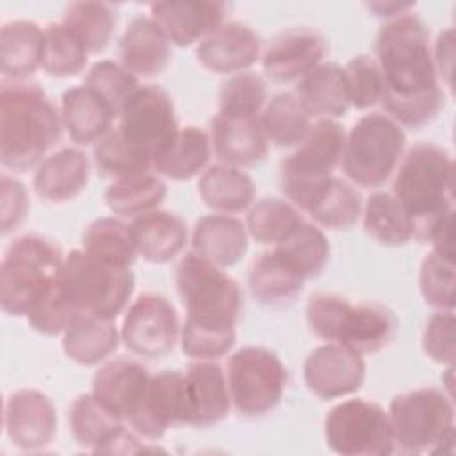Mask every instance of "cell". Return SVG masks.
<instances>
[{"mask_svg": "<svg viewBox=\"0 0 456 456\" xmlns=\"http://www.w3.org/2000/svg\"><path fill=\"white\" fill-rule=\"evenodd\" d=\"M454 258L429 251L419 271V289L424 301L436 310H454L456 305Z\"/></svg>", "mask_w": 456, "mask_h": 456, "instance_id": "48", "label": "cell"}, {"mask_svg": "<svg viewBox=\"0 0 456 456\" xmlns=\"http://www.w3.org/2000/svg\"><path fill=\"white\" fill-rule=\"evenodd\" d=\"M383 77L381 107L399 126L419 130L436 119L445 94L436 75L429 30L411 11L390 18L376 37Z\"/></svg>", "mask_w": 456, "mask_h": 456, "instance_id": "1", "label": "cell"}, {"mask_svg": "<svg viewBox=\"0 0 456 456\" xmlns=\"http://www.w3.org/2000/svg\"><path fill=\"white\" fill-rule=\"evenodd\" d=\"M116 128L153 159V153L178 130L173 98L160 86H139L123 105Z\"/></svg>", "mask_w": 456, "mask_h": 456, "instance_id": "13", "label": "cell"}, {"mask_svg": "<svg viewBox=\"0 0 456 456\" xmlns=\"http://www.w3.org/2000/svg\"><path fill=\"white\" fill-rule=\"evenodd\" d=\"M93 162L102 176L112 180L135 173L153 171L151 153L132 144L118 128H112L100 142L94 144Z\"/></svg>", "mask_w": 456, "mask_h": 456, "instance_id": "44", "label": "cell"}, {"mask_svg": "<svg viewBox=\"0 0 456 456\" xmlns=\"http://www.w3.org/2000/svg\"><path fill=\"white\" fill-rule=\"evenodd\" d=\"M258 119L267 141L278 148H296L314 125L306 105L289 91L271 96Z\"/></svg>", "mask_w": 456, "mask_h": 456, "instance_id": "36", "label": "cell"}, {"mask_svg": "<svg viewBox=\"0 0 456 456\" xmlns=\"http://www.w3.org/2000/svg\"><path fill=\"white\" fill-rule=\"evenodd\" d=\"M210 141L219 162L240 169L264 162L269 153V141L258 118L217 112L210 121Z\"/></svg>", "mask_w": 456, "mask_h": 456, "instance_id": "24", "label": "cell"}, {"mask_svg": "<svg viewBox=\"0 0 456 456\" xmlns=\"http://www.w3.org/2000/svg\"><path fill=\"white\" fill-rule=\"evenodd\" d=\"M167 196V185L157 173L144 171L116 178L105 189V205L121 217H139L157 210Z\"/></svg>", "mask_w": 456, "mask_h": 456, "instance_id": "37", "label": "cell"}, {"mask_svg": "<svg viewBox=\"0 0 456 456\" xmlns=\"http://www.w3.org/2000/svg\"><path fill=\"white\" fill-rule=\"evenodd\" d=\"M404 148V128L385 112H369L346 134L340 166L353 185L378 189L394 176Z\"/></svg>", "mask_w": 456, "mask_h": 456, "instance_id": "7", "label": "cell"}, {"mask_svg": "<svg viewBox=\"0 0 456 456\" xmlns=\"http://www.w3.org/2000/svg\"><path fill=\"white\" fill-rule=\"evenodd\" d=\"M365 233L381 246H404L413 239V226L401 201L387 191H376L362 208Z\"/></svg>", "mask_w": 456, "mask_h": 456, "instance_id": "39", "label": "cell"}, {"mask_svg": "<svg viewBox=\"0 0 456 456\" xmlns=\"http://www.w3.org/2000/svg\"><path fill=\"white\" fill-rule=\"evenodd\" d=\"M121 342V331L114 321L94 315H78L62 333L64 354L84 367L105 362Z\"/></svg>", "mask_w": 456, "mask_h": 456, "instance_id": "35", "label": "cell"}, {"mask_svg": "<svg viewBox=\"0 0 456 456\" xmlns=\"http://www.w3.org/2000/svg\"><path fill=\"white\" fill-rule=\"evenodd\" d=\"M64 264L62 249L36 233L16 237L0 265V306L7 315L27 317L53 287Z\"/></svg>", "mask_w": 456, "mask_h": 456, "instance_id": "4", "label": "cell"}, {"mask_svg": "<svg viewBox=\"0 0 456 456\" xmlns=\"http://www.w3.org/2000/svg\"><path fill=\"white\" fill-rule=\"evenodd\" d=\"M265 80L251 71L230 75L219 89V110L221 114L239 118H260L267 103Z\"/></svg>", "mask_w": 456, "mask_h": 456, "instance_id": "46", "label": "cell"}, {"mask_svg": "<svg viewBox=\"0 0 456 456\" xmlns=\"http://www.w3.org/2000/svg\"><path fill=\"white\" fill-rule=\"evenodd\" d=\"M30 210V198L25 183L14 176L2 175L0 178V224L2 233L20 228Z\"/></svg>", "mask_w": 456, "mask_h": 456, "instance_id": "53", "label": "cell"}, {"mask_svg": "<svg viewBox=\"0 0 456 456\" xmlns=\"http://www.w3.org/2000/svg\"><path fill=\"white\" fill-rule=\"evenodd\" d=\"M233 408L248 419L271 413L281 401L289 374L280 356L262 346L237 349L226 365Z\"/></svg>", "mask_w": 456, "mask_h": 456, "instance_id": "9", "label": "cell"}, {"mask_svg": "<svg viewBox=\"0 0 456 456\" xmlns=\"http://www.w3.org/2000/svg\"><path fill=\"white\" fill-rule=\"evenodd\" d=\"M454 310H436L426 322L422 331V349L433 362L452 367L456 358L454 349Z\"/></svg>", "mask_w": 456, "mask_h": 456, "instance_id": "52", "label": "cell"}, {"mask_svg": "<svg viewBox=\"0 0 456 456\" xmlns=\"http://www.w3.org/2000/svg\"><path fill=\"white\" fill-rule=\"evenodd\" d=\"M84 86L93 89L118 118L126 100L137 91L141 84L139 78H135L121 66V62L103 59L87 69Z\"/></svg>", "mask_w": 456, "mask_h": 456, "instance_id": "47", "label": "cell"}, {"mask_svg": "<svg viewBox=\"0 0 456 456\" xmlns=\"http://www.w3.org/2000/svg\"><path fill=\"white\" fill-rule=\"evenodd\" d=\"M189 424L185 372L166 369L150 376L144 399L128 426L144 440L157 442L173 426Z\"/></svg>", "mask_w": 456, "mask_h": 456, "instance_id": "14", "label": "cell"}, {"mask_svg": "<svg viewBox=\"0 0 456 456\" xmlns=\"http://www.w3.org/2000/svg\"><path fill=\"white\" fill-rule=\"evenodd\" d=\"M116 9L105 2H73L64 12L61 23L75 32L89 53H102L116 28Z\"/></svg>", "mask_w": 456, "mask_h": 456, "instance_id": "43", "label": "cell"}, {"mask_svg": "<svg viewBox=\"0 0 456 456\" xmlns=\"http://www.w3.org/2000/svg\"><path fill=\"white\" fill-rule=\"evenodd\" d=\"M189 426L208 428L224 420L232 410L226 370L216 360H194L185 370Z\"/></svg>", "mask_w": 456, "mask_h": 456, "instance_id": "23", "label": "cell"}, {"mask_svg": "<svg viewBox=\"0 0 456 456\" xmlns=\"http://www.w3.org/2000/svg\"><path fill=\"white\" fill-rule=\"evenodd\" d=\"M43 28L30 20H11L0 28V71L5 80H28L41 68Z\"/></svg>", "mask_w": 456, "mask_h": 456, "instance_id": "34", "label": "cell"}, {"mask_svg": "<svg viewBox=\"0 0 456 456\" xmlns=\"http://www.w3.org/2000/svg\"><path fill=\"white\" fill-rule=\"evenodd\" d=\"M235 328H210L183 322L180 331V346L185 356L192 360H217L235 346Z\"/></svg>", "mask_w": 456, "mask_h": 456, "instance_id": "50", "label": "cell"}, {"mask_svg": "<svg viewBox=\"0 0 456 456\" xmlns=\"http://www.w3.org/2000/svg\"><path fill=\"white\" fill-rule=\"evenodd\" d=\"M274 248L297 267L305 280L317 278L330 260V242L324 232L317 224L306 221Z\"/></svg>", "mask_w": 456, "mask_h": 456, "instance_id": "45", "label": "cell"}, {"mask_svg": "<svg viewBox=\"0 0 456 456\" xmlns=\"http://www.w3.org/2000/svg\"><path fill=\"white\" fill-rule=\"evenodd\" d=\"M137 255L150 264H167L185 248L189 232L185 221L167 210H151L130 223Z\"/></svg>", "mask_w": 456, "mask_h": 456, "instance_id": "31", "label": "cell"}, {"mask_svg": "<svg viewBox=\"0 0 456 456\" xmlns=\"http://www.w3.org/2000/svg\"><path fill=\"white\" fill-rule=\"evenodd\" d=\"M370 11L376 12V16H385V18H395L403 12H408L413 9V4H397V2H378V4H369L367 5Z\"/></svg>", "mask_w": 456, "mask_h": 456, "instance_id": "56", "label": "cell"}, {"mask_svg": "<svg viewBox=\"0 0 456 456\" xmlns=\"http://www.w3.org/2000/svg\"><path fill=\"white\" fill-rule=\"evenodd\" d=\"M326 37L308 27L278 32L262 50V68L271 80L294 82L324 62Z\"/></svg>", "mask_w": 456, "mask_h": 456, "instance_id": "18", "label": "cell"}, {"mask_svg": "<svg viewBox=\"0 0 456 456\" xmlns=\"http://www.w3.org/2000/svg\"><path fill=\"white\" fill-rule=\"evenodd\" d=\"M305 276L276 248L258 255L248 273L251 296L264 306L283 308L292 305L305 289Z\"/></svg>", "mask_w": 456, "mask_h": 456, "instance_id": "28", "label": "cell"}, {"mask_svg": "<svg viewBox=\"0 0 456 456\" xmlns=\"http://www.w3.org/2000/svg\"><path fill=\"white\" fill-rule=\"evenodd\" d=\"M404 207L413 239L426 242L435 224L454 210V160L433 142L411 146L401 159L390 191Z\"/></svg>", "mask_w": 456, "mask_h": 456, "instance_id": "3", "label": "cell"}, {"mask_svg": "<svg viewBox=\"0 0 456 456\" xmlns=\"http://www.w3.org/2000/svg\"><path fill=\"white\" fill-rule=\"evenodd\" d=\"M119 331L121 342L130 353L146 360H159L175 349L182 326L167 297L142 292L126 306Z\"/></svg>", "mask_w": 456, "mask_h": 456, "instance_id": "11", "label": "cell"}, {"mask_svg": "<svg viewBox=\"0 0 456 456\" xmlns=\"http://www.w3.org/2000/svg\"><path fill=\"white\" fill-rule=\"evenodd\" d=\"M296 94L317 119H338L347 114L351 102L344 66L321 62L297 80Z\"/></svg>", "mask_w": 456, "mask_h": 456, "instance_id": "32", "label": "cell"}, {"mask_svg": "<svg viewBox=\"0 0 456 456\" xmlns=\"http://www.w3.org/2000/svg\"><path fill=\"white\" fill-rule=\"evenodd\" d=\"M150 376L142 363L128 358H114L94 372L91 392L119 419L128 422L144 399Z\"/></svg>", "mask_w": 456, "mask_h": 456, "instance_id": "22", "label": "cell"}, {"mask_svg": "<svg viewBox=\"0 0 456 456\" xmlns=\"http://www.w3.org/2000/svg\"><path fill=\"white\" fill-rule=\"evenodd\" d=\"M399 330L395 314L376 301L346 306L335 344H342L358 354H374L388 347Z\"/></svg>", "mask_w": 456, "mask_h": 456, "instance_id": "20", "label": "cell"}, {"mask_svg": "<svg viewBox=\"0 0 456 456\" xmlns=\"http://www.w3.org/2000/svg\"><path fill=\"white\" fill-rule=\"evenodd\" d=\"M68 424L75 442L94 454L125 426L112 410H109L93 392L75 397L68 411Z\"/></svg>", "mask_w": 456, "mask_h": 456, "instance_id": "38", "label": "cell"}, {"mask_svg": "<svg viewBox=\"0 0 456 456\" xmlns=\"http://www.w3.org/2000/svg\"><path fill=\"white\" fill-rule=\"evenodd\" d=\"M305 223L303 214L290 201L262 198L246 214V228L251 239L264 246H276L290 237Z\"/></svg>", "mask_w": 456, "mask_h": 456, "instance_id": "40", "label": "cell"}, {"mask_svg": "<svg viewBox=\"0 0 456 456\" xmlns=\"http://www.w3.org/2000/svg\"><path fill=\"white\" fill-rule=\"evenodd\" d=\"M228 5L224 2H157L150 5V16L160 25L171 45L180 48L200 43L224 23Z\"/></svg>", "mask_w": 456, "mask_h": 456, "instance_id": "21", "label": "cell"}, {"mask_svg": "<svg viewBox=\"0 0 456 456\" xmlns=\"http://www.w3.org/2000/svg\"><path fill=\"white\" fill-rule=\"evenodd\" d=\"M351 107L365 110L379 103L383 93V77L379 66L370 55H356L344 66Z\"/></svg>", "mask_w": 456, "mask_h": 456, "instance_id": "49", "label": "cell"}, {"mask_svg": "<svg viewBox=\"0 0 456 456\" xmlns=\"http://www.w3.org/2000/svg\"><path fill=\"white\" fill-rule=\"evenodd\" d=\"M59 287L78 315L116 321L128 306L135 278L130 267L107 264L80 248L64 255Z\"/></svg>", "mask_w": 456, "mask_h": 456, "instance_id": "5", "label": "cell"}, {"mask_svg": "<svg viewBox=\"0 0 456 456\" xmlns=\"http://www.w3.org/2000/svg\"><path fill=\"white\" fill-rule=\"evenodd\" d=\"M452 221H454V210L445 214L431 230L429 237L426 242L431 244V251L447 256V258H454V244H452Z\"/></svg>", "mask_w": 456, "mask_h": 456, "instance_id": "55", "label": "cell"}, {"mask_svg": "<svg viewBox=\"0 0 456 456\" xmlns=\"http://www.w3.org/2000/svg\"><path fill=\"white\" fill-rule=\"evenodd\" d=\"M365 374L363 356L335 342L315 347L303 363L306 388L322 401L356 394L363 387Z\"/></svg>", "mask_w": 456, "mask_h": 456, "instance_id": "15", "label": "cell"}, {"mask_svg": "<svg viewBox=\"0 0 456 456\" xmlns=\"http://www.w3.org/2000/svg\"><path fill=\"white\" fill-rule=\"evenodd\" d=\"M433 50V61L436 68L438 80L444 82L449 89L452 87V64H454V32L445 28L438 34Z\"/></svg>", "mask_w": 456, "mask_h": 456, "instance_id": "54", "label": "cell"}, {"mask_svg": "<svg viewBox=\"0 0 456 456\" xmlns=\"http://www.w3.org/2000/svg\"><path fill=\"white\" fill-rule=\"evenodd\" d=\"M77 317L78 314L68 303V299L64 297L59 287V278L53 283V287L34 305V308L27 315L28 324L37 333L46 337L62 335Z\"/></svg>", "mask_w": 456, "mask_h": 456, "instance_id": "51", "label": "cell"}, {"mask_svg": "<svg viewBox=\"0 0 456 456\" xmlns=\"http://www.w3.org/2000/svg\"><path fill=\"white\" fill-rule=\"evenodd\" d=\"M82 249L119 267H130L137 255L132 226L118 217H98L82 235Z\"/></svg>", "mask_w": 456, "mask_h": 456, "instance_id": "41", "label": "cell"}, {"mask_svg": "<svg viewBox=\"0 0 456 456\" xmlns=\"http://www.w3.org/2000/svg\"><path fill=\"white\" fill-rule=\"evenodd\" d=\"M388 419L394 447L406 454L452 451L454 404L449 392L422 387L403 392L390 401Z\"/></svg>", "mask_w": 456, "mask_h": 456, "instance_id": "6", "label": "cell"}, {"mask_svg": "<svg viewBox=\"0 0 456 456\" xmlns=\"http://www.w3.org/2000/svg\"><path fill=\"white\" fill-rule=\"evenodd\" d=\"M214 150L210 134L200 126L187 125L178 130L153 153L151 169L159 176L185 182L201 175Z\"/></svg>", "mask_w": 456, "mask_h": 456, "instance_id": "27", "label": "cell"}, {"mask_svg": "<svg viewBox=\"0 0 456 456\" xmlns=\"http://www.w3.org/2000/svg\"><path fill=\"white\" fill-rule=\"evenodd\" d=\"M91 175L87 155L73 146L61 148L50 153L34 171V192L48 203H68L78 198Z\"/></svg>", "mask_w": 456, "mask_h": 456, "instance_id": "26", "label": "cell"}, {"mask_svg": "<svg viewBox=\"0 0 456 456\" xmlns=\"http://www.w3.org/2000/svg\"><path fill=\"white\" fill-rule=\"evenodd\" d=\"M89 55L80 37L61 21L48 23L43 28L41 68L46 75L57 78L77 77L86 69Z\"/></svg>", "mask_w": 456, "mask_h": 456, "instance_id": "42", "label": "cell"}, {"mask_svg": "<svg viewBox=\"0 0 456 456\" xmlns=\"http://www.w3.org/2000/svg\"><path fill=\"white\" fill-rule=\"evenodd\" d=\"M324 438L342 456H388L395 451L388 411L362 397L346 399L328 411Z\"/></svg>", "mask_w": 456, "mask_h": 456, "instance_id": "10", "label": "cell"}, {"mask_svg": "<svg viewBox=\"0 0 456 456\" xmlns=\"http://www.w3.org/2000/svg\"><path fill=\"white\" fill-rule=\"evenodd\" d=\"M201 201L216 214L248 212L255 203V182L240 167L223 162L208 166L198 180Z\"/></svg>", "mask_w": 456, "mask_h": 456, "instance_id": "33", "label": "cell"}, {"mask_svg": "<svg viewBox=\"0 0 456 456\" xmlns=\"http://www.w3.org/2000/svg\"><path fill=\"white\" fill-rule=\"evenodd\" d=\"M4 428L14 447L23 451L45 449L57 433L55 404L41 390H16L5 401Z\"/></svg>", "mask_w": 456, "mask_h": 456, "instance_id": "17", "label": "cell"}, {"mask_svg": "<svg viewBox=\"0 0 456 456\" xmlns=\"http://www.w3.org/2000/svg\"><path fill=\"white\" fill-rule=\"evenodd\" d=\"M281 192L315 224L328 230H349L362 217V196L342 178L328 176L315 182H280Z\"/></svg>", "mask_w": 456, "mask_h": 456, "instance_id": "12", "label": "cell"}, {"mask_svg": "<svg viewBox=\"0 0 456 456\" xmlns=\"http://www.w3.org/2000/svg\"><path fill=\"white\" fill-rule=\"evenodd\" d=\"M119 61L135 78H153L171 62V41L151 16H135L121 34Z\"/></svg>", "mask_w": 456, "mask_h": 456, "instance_id": "25", "label": "cell"}, {"mask_svg": "<svg viewBox=\"0 0 456 456\" xmlns=\"http://www.w3.org/2000/svg\"><path fill=\"white\" fill-rule=\"evenodd\" d=\"M346 132L335 119L314 121L306 137L280 164V182H315L333 176L344 153Z\"/></svg>", "mask_w": 456, "mask_h": 456, "instance_id": "16", "label": "cell"}, {"mask_svg": "<svg viewBox=\"0 0 456 456\" xmlns=\"http://www.w3.org/2000/svg\"><path fill=\"white\" fill-rule=\"evenodd\" d=\"M260 57V36L240 21H224L196 46L198 62L217 75L248 71Z\"/></svg>", "mask_w": 456, "mask_h": 456, "instance_id": "19", "label": "cell"}, {"mask_svg": "<svg viewBox=\"0 0 456 456\" xmlns=\"http://www.w3.org/2000/svg\"><path fill=\"white\" fill-rule=\"evenodd\" d=\"M64 132L61 109L32 80L0 86V160L14 173L37 167Z\"/></svg>", "mask_w": 456, "mask_h": 456, "instance_id": "2", "label": "cell"}, {"mask_svg": "<svg viewBox=\"0 0 456 456\" xmlns=\"http://www.w3.org/2000/svg\"><path fill=\"white\" fill-rule=\"evenodd\" d=\"M61 118L71 142L91 146L100 142L118 119L112 109L89 87L78 86L64 91L61 98Z\"/></svg>", "mask_w": 456, "mask_h": 456, "instance_id": "30", "label": "cell"}, {"mask_svg": "<svg viewBox=\"0 0 456 456\" xmlns=\"http://www.w3.org/2000/svg\"><path fill=\"white\" fill-rule=\"evenodd\" d=\"M175 283L187 322L210 328H235L244 308L239 283L221 267L187 253L176 265Z\"/></svg>", "mask_w": 456, "mask_h": 456, "instance_id": "8", "label": "cell"}, {"mask_svg": "<svg viewBox=\"0 0 456 456\" xmlns=\"http://www.w3.org/2000/svg\"><path fill=\"white\" fill-rule=\"evenodd\" d=\"M191 242L196 255L226 269L239 264L248 253L249 233L239 217L230 214H208L196 221Z\"/></svg>", "mask_w": 456, "mask_h": 456, "instance_id": "29", "label": "cell"}]
</instances>
